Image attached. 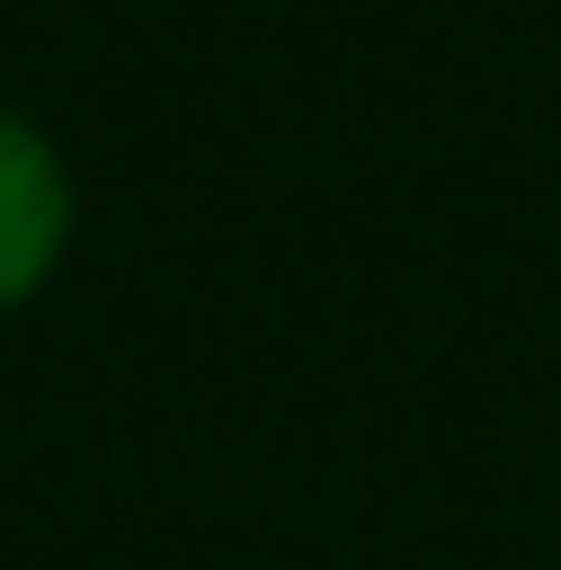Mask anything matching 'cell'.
I'll list each match as a JSON object with an SVG mask.
<instances>
[{
	"instance_id": "6da1fadb",
	"label": "cell",
	"mask_w": 561,
	"mask_h": 570,
	"mask_svg": "<svg viewBox=\"0 0 561 570\" xmlns=\"http://www.w3.org/2000/svg\"><path fill=\"white\" fill-rule=\"evenodd\" d=\"M57 244H66V169L29 122L0 112V308H19L47 281Z\"/></svg>"
}]
</instances>
